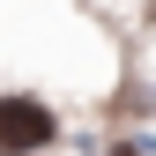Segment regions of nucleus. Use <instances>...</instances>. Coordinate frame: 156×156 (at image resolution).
<instances>
[{
    "label": "nucleus",
    "instance_id": "f257e3e1",
    "mask_svg": "<svg viewBox=\"0 0 156 156\" xmlns=\"http://www.w3.org/2000/svg\"><path fill=\"white\" fill-rule=\"evenodd\" d=\"M52 134H60V119H52L45 97H30V89H8V97H0V156H37Z\"/></svg>",
    "mask_w": 156,
    "mask_h": 156
}]
</instances>
